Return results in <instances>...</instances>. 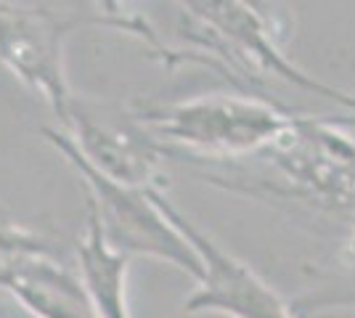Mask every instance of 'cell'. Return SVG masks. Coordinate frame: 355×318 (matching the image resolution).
Listing matches in <instances>:
<instances>
[{"instance_id":"obj_1","label":"cell","mask_w":355,"mask_h":318,"mask_svg":"<svg viewBox=\"0 0 355 318\" xmlns=\"http://www.w3.org/2000/svg\"><path fill=\"white\" fill-rule=\"evenodd\" d=\"M43 136L53 143V149L74 167L88 188V212L104 233L106 244L125 258L164 260L178 271L189 273L193 281L202 279V258L193 244L180 233V228L167 218V212L157 204L151 188L130 186L109 178L98 167H93L74 146V141L64 130L45 127Z\"/></svg>"},{"instance_id":"obj_2","label":"cell","mask_w":355,"mask_h":318,"mask_svg":"<svg viewBox=\"0 0 355 318\" xmlns=\"http://www.w3.org/2000/svg\"><path fill=\"white\" fill-rule=\"evenodd\" d=\"M297 120L292 112L250 96H207L141 114V122L164 146H180L207 159L268 152Z\"/></svg>"},{"instance_id":"obj_3","label":"cell","mask_w":355,"mask_h":318,"mask_svg":"<svg viewBox=\"0 0 355 318\" xmlns=\"http://www.w3.org/2000/svg\"><path fill=\"white\" fill-rule=\"evenodd\" d=\"M77 27H112L146 40L151 48L164 51L162 40L141 19L59 14L40 6H19L0 0V61L27 88L40 93L61 120L67 117L72 93L64 69V46ZM164 56H170L164 51Z\"/></svg>"},{"instance_id":"obj_4","label":"cell","mask_w":355,"mask_h":318,"mask_svg":"<svg viewBox=\"0 0 355 318\" xmlns=\"http://www.w3.org/2000/svg\"><path fill=\"white\" fill-rule=\"evenodd\" d=\"M263 154L282 170L295 197L350 210L355 218V141L331 120L300 117ZM350 252L355 255V231Z\"/></svg>"},{"instance_id":"obj_5","label":"cell","mask_w":355,"mask_h":318,"mask_svg":"<svg viewBox=\"0 0 355 318\" xmlns=\"http://www.w3.org/2000/svg\"><path fill=\"white\" fill-rule=\"evenodd\" d=\"M151 194L202 258V279L196 281L199 287L186 300L189 313H223L231 318H297L292 305L282 300L250 265L228 255L205 231L193 226L159 188H151Z\"/></svg>"},{"instance_id":"obj_6","label":"cell","mask_w":355,"mask_h":318,"mask_svg":"<svg viewBox=\"0 0 355 318\" xmlns=\"http://www.w3.org/2000/svg\"><path fill=\"white\" fill-rule=\"evenodd\" d=\"M61 130L74 141L80 154L109 178L141 188H157L159 165L167 152L146 125L122 117H109L96 106L77 104L72 98Z\"/></svg>"},{"instance_id":"obj_7","label":"cell","mask_w":355,"mask_h":318,"mask_svg":"<svg viewBox=\"0 0 355 318\" xmlns=\"http://www.w3.org/2000/svg\"><path fill=\"white\" fill-rule=\"evenodd\" d=\"M0 289L11 292L35 318H98L80 273L67 271L35 242L6 260Z\"/></svg>"},{"instance_id":"obj_8","label":"cell","mask_w":355,"mask_h":318,"mask_svg":"<svg viewBox=\"0 0 355 318\" xmlns=\"http://www.w3.org/2000/svg\"><path fill=\"white\" fill-rule=\"evenodd\" d=\"M77 258H80V279L98 310V318H130L125 303V276L130 258L119 255L106 244L104 233L90 212L88 231L77 249Z\"/></svg>"},{"instance_id":"obj_9","label":"cell","mask_w":355,"mask_h":318,"mask_svg":"<svg viewBox=\"0 0 355 318\" xmlns=\"http://www.w3.org/2000/svg\"><path fill=\"white\" fill-rule=\"evenodd\" d=\"M289 305H292L297 318L311 316L318 310H329V308H355V276L345 279L337 287H324L315 294H305V297H300Z\"/></svg>"},{"instance_id":"obj_10","label":"cell","mask_w":355,"mask_h":318,"mask_svg":"<svg viewBox=\"0 0 355 318\" xmlns=\"http://www.w3.org/2000/svg\"><path fill=\"white\" fill-rule=\"evenodd\" d=\"M32 244L30 236H24V233H19L14 228H0V271H3V265H6V260L16 255L21 247H27Z\"/></svg>"},{"instance_id":"obj_11","label":"cell","mask_w":355,"mask_h":318,"mask_svg":"<svg viewBox=\"0 0 355 318\" xmlns=\"http://www.w3.org/2000/svg\"><path fill=\"white\" fill-rule=\"evenodd\" d=\"M101 8H104V16H112V19H125L122 16V3L125 0H96Z\"/></svg>"}]
</instances>
